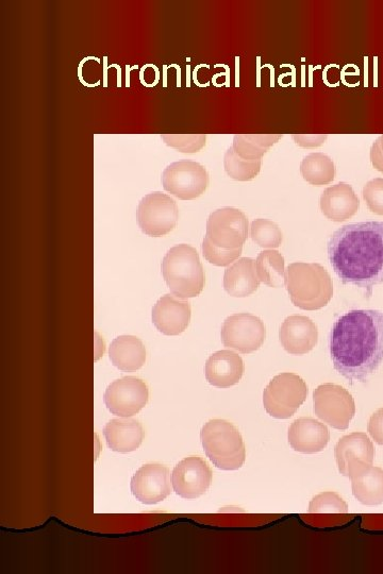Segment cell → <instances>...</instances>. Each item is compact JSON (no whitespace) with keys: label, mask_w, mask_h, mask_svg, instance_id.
<instances>
[{"label":"cell","mask_w":383,"mask_h":574,"mask_svg":"<svg viewBox=\"0 0 383 574\" xmlns=\"http://www.w3.org/2000/svg\"><path fill=\"white\" fill-rule=\"evenodd\" d=\"M333 367L346 380L364 383L383 363V312L353 310L342 315L330 335Z\"/></svg>","instance_id":"6da1fadb"},{"label":"cell","mask_w":383,"mask_h":574,"mask_svg":"<svg viewBox=\"0 0 383 574\" xmlns=\"http://www.w3.org/2000/svg\"><path fill=\"white\" fill-rule=\"evenodd\" d=\"M328 257L344 285H353L371 298L383 284V222L346 225L332 234Z\"/></svg>","instance_id":"7a4b0ae2"},{"label":"cell","mask_w":383,"mask_h":574,"mask_svg":"<svg viewBox=\"0 0 383 574\" xmlns=\"http://www.w3.org/2000/svg\"><path fill=\"white\" fill-rule=\"evenodd\" d=\"M286 286L293 305L305 311L325 308L333 296L332 279L318 263L290 264L286 272Z\"/></svg>","instance_id":"3957f363"},{"label":"cell","mask_w":383,"mask_h":574,"mask_svg":"<svg viewBox=\"0 0 383 574\" xmlns=\"http://www.w3.org/2000/svg\"><path fill=\"white\" fill-rule=\"evenodd\" d=\"M162 275L171 292L179 298H194L204 291L205 270L197 250L190 245L180 244L166 253Z\"/></svg>","instance_id":"277c9868"},{"label":"cell","mask_w":383,"mask_h":574,"mask_svg":"<svg viewBox=\"0 0 383 574\" xmlns=\"http://www.w3.org/2000/svg\"><path fill=\"white\" fill-rule=\"evenodd\" d=\"M207 457L222 470H238L246 460V450L240 431L223 419H212L201 432Z\"/></svg>","instance_id":"5b68a950"},{"label":"cell","mask_w":383,"mask_h":574,"mask_svg":"<svg viewBox=\"0 0 383 574\" xmlns=\"http://www.w3.org/2000/svg\"><path fill=\"white\" fill-rule=\"evenodd\" d=\"M308 393V385L301 377L290 373L280 374L264 390V409L274 418L288 419L302 407Z\"/></svg>","instance_id":"8992f818"},{"label":"cell","mask_w":383,"mask_h":574,"mask_svg":"<svg viewBox=\"0 0 383 574\" xmlns=\"http://www.w3.org/2000/svg\"><path fill=\"white\" fill-rule=\"evenodd\" d=\"M313 410L333 429L346 430L356 414V404L352 394L343 386L326 383L313 393Z\"/></svg>","instance_id":"52a82bcc"},{"label":"cell","mask_w":383,"mask_h":574,"mask_svg":"<svg viewBox=\"0 0 383 574\" xmlns=\"http://www.w3.org/2000/svg\"><path fill=\"white\" fill-rule=\"evenodd\" d=\"M209 181L205 166L189 160L172 163L162 174L164 190L181 200L201 197L207 191Z\"/></svg>","instance_id":"ba28073f"},{"label":"cell","mask_w":383,"mask_h":574,"mask_svg":"<svg viewBox=\"0 0 383 574\" xmlns=\"http://www.w3.org/2000/svg\"><path fill=\"white\" fill-rule=\"evenodd\" d=\"M179 218L176 201L169 195L154 192L142 198L138 208V222L142 232L161 238L172 232Z\"/></svg>","instance_id":"9c48e42d"},{"label":"cell","mask_w":383,"mask_h":574,"mask_svg":"<svg viewBox=\"0 0 383 574\" xmlns=\"http://www.w3.org/2000/svg\"><path fill=\"white\" fill-rule=\"evenodd\" d=\"M248 228L246 215L239 209L227 207L210 214L206 236L216 247L240 249L248 238Z\"/></svg>","instance_id":"30bf717a"},{"label":"cell","mask_w":383,"mask_h":574,"mask_svg":"<svg viewBox=\"0 0 383 574\" xmlns=\"http://www.w3.org/2000/svg\"><path fill=\"white\" fill-rule=\"evenodd\" d=\"M221 336L225 347L248 354L259 350L264 344L266 328L259 317L240 313L226 318Z\"/></svg>","instance_id":"8fae6325"},{"label":"cell","mask_w":383,"mask_h":574,"mask_svg":"<svg viewBox=\"0 0 383 574\" xmlns=\"http://www.w3.org/2000/svg\"><path fill=\"white\" fill-rule=\"evenodd\" d=\"M147 384L137 377H125L111 383L104 396L107 409L116 416L131 417L146 407Z\"/></svg>","instance_id":"7c38bea8"},{"label":"cell","mask_w":383,"mask_h":574,"mask_svg":"<svg viewBox=\"0 0 383 574\" xmlns=\"http://www.w3.org/2000/svg\"><path fill=\"white\" fill-rule=\"evenodd\" d=\"M172 483L175 493L183 499L193 500L208 492L212 483V470L199 457H189L174 468Z\"/></svg>","instance_id":"4fadbf2b"},{"label":"cell","mask_w":383,"mask_h":574,"mask_svg":"<svg viewBox=\"0 0 383 574\" xmlns=\"http://www.w3.org/2000/svg\"><path fill=\"white\" fill-rule=\"evenodd\" d=\"M335 457L341 475L352 478L360 470L373 465L374 444L365 433L349 434L338 442Z\"/></svg>","instance_id":"5bb4252c"},{"label":"cell","mask_w":383,"mask_h":574,"mask_svg":"<svg viewBox=\"0 0 383 574\" xmlns=\"http://www.w3.org/2000/svg\"><path fill=\"white\" fill-rule=\"evenodd\" d=\"M130 488L141 503L157 504L171 495L170 470L159 464L144 465L132 477Z\"/></svg>","instance_id":"9a60e30c"},{"label":"cell","mask_w":383,"mask_h":574,"mask_svg":"<svg viewBox=\"0 0 383 574\" xmlns=\"http://www.w3.org/2000/svg\"><path fill=\"white\" fill-rule=\"evenodd\" d=\"M279 340L283 348L293 356H304L319 342V329L307 316L293 315L282 323Z\"/></svg>","instance_id":"2e32d148"},{"label":"cell","mask_w":383,"mask_h":574,"mask_svg":"<svg viewBox=\"0 0 383 574\" xmlns=\"http://www.w3.org/2000/svg\"><path fill=\"white\" fill-rule=\"evenodd\" d=\"M192 310L188 300L164 295L153 309V323L164 335L176 336L185 332L191 322Z\"/></svg>","instance_id":"e0dca14e"},{"label":"cell","mask_w":383,"mask_h":574,"mask_svg":"<svg viewBox=\"0 0 383 574\" xmlns=\"http://www.w3.org/2000/svg\"><path fill=\"white\" fill-rule=\"evenodd\" d=\"M320 206L329 221L342 223L356 215L360 209V200L352 185L340 182L324 191Z\"/></svg>","instance_id":"ac0fdd59"},{"label":"cell","mask_w":383,"mask_h":574,"mask_svg":"<svg viewBox=\"0 0 383 574\" xmlns=\"http://www.w3.org/2000/svg\"><path fill=\"white\" fill-rule=\"evenodd\" d=\"M244 370V362L238 353L221 350L213 353L208 359L205 375L212 386L229 388L241 381Z\"/></svg>","instance_id":"d6986e66"},{"label":"cell","mask_w":383,"mask_h":574,"mask_svg":"<svg viewBox=\"0 0 383 574\" xmlns=\"http://www.w3.org/2000/svg\"><path fill=\"white\" fill-rule=\"evenodd\" d=\"M288 437L295 451L318 453L327 447L330 433L321 421L304 417L293 422Z\"/></svg>","instance_id":"ffe728a7"},{"label":"cell","mask_w":383,"mask_h":574,"mask_svg":"<svg viewBox=\"0 0 383 574\" xmlns=\"http://www.w3.org/2000/svg\"><path fill=\"white\" fill-rule=\"evenodd\" d=\"M256 261L242 258L225 270L224 289L232 297L245 298L257 292L260 286Z\"/></svg>","instance_id":"44dd1931"},{"label":"cell","mask_w":383,"mask_h":574,"mask_svg":"<svg viewBox=\"0 0 383 574\" xmlns=\"http://www.w3.org/2000/svg\"><path fill=\"white\" fill-rule=\"evenodd\" d=\"M108 447L115 452L136 451L143 443L144 431L137 419H112L104 429Z\"/></svg>","instance_id":"7402d4cb"},{"label":"cell","mask_w":383,"mask_h":574,"mask_svg":"<svg viewBox=\"0 0 383 574\" xmlns=\"http://www.w3.org/2000/svg\"><path fill=\"white\" fill-rule=\"evenodd\" d=\"M109 357L116 368L132 373L144 366L146 349L137 336L122 335L111 343Z\"/></svg>","instance_id":"603a6c76"},{"label":"cell","mask_w":383,"mask_h":574,"mask_svg":"<svg viewBox=\"0 0 383 574\" xmlns=\"http://www.w3.org/2000/svg\"><path fill=\"white\" fill-rule=\"evenodd\" d=\"M352 488L355 498L364 505H379L383 503V469L366 467L352 478Z\"/></svg>","instance_id":"cb8c5ba5"},{"label":"cell","mask_w":383,"mask_h":574,"mask_svg":"<svg viewBox=\"0 0 383 574\" xmlns=\"http://www.w3.org/2000/svg\"><path fill=\"white\" fill-rule=\"evenodd\" d=\"M285 258L275 249L264 250L256 260L257 274L262 283L270 287L286 285Z\"/></svg>","instance_id":"d4e9b609"},{"label":"cell","mask_w":383,"mask_h":574,"mask_svg":"<svg viewBox=\"0 0 383 574\" xmlns=\"http://www.w3.org/2000/svg\"><path fill=\"white\" fill-rule=\"evenodd\" d=\"M301 173L308 183L322 187L335 180L336 165L327 155L313 153L304 158Z\"/></svg>","instance_id":"484cf974"},{"label":"cell","mask_w":383,"mask_h":574,"mask_svg":"<svg viewBox=\"0 0 383 574\" xmlns=\"http://www.w3.org/2000/svg\"><path fill=\"white\" fill-rule=\"evenodd\" d=\"M262 161L248 162L241 159L233 150L232 146L227 149L224 156V167L227 175L237 181H251L261 171Z\"/></svg>","instance_id":"4316f807"},{"label":"cell","mask_w":383,"mask_h":574,"mask_svg":"<svg viewBox=\"0 0 383 574\" xmlns=\"http://www.w3.org/2000/svg\"><path fill=\"white\" fill-rule=\"evenodd\" d=\"M251 238L264 249H276L283 241V235L278 225L263 218H258L252 223Z\"/></svg>","instance_id":"83f0119b"},{"label":"cell","mask_w":383,"mask_h":574,"mask_svg":"<svg viewBox=\"0 0 383 574\" xmlns=\"http://www.w3.org/2000/svg\"><path fill=\"white\" fill-rule=\"evenodd\" d=\"M166 145L182 154H195L201 151L207 140L206 134H161Z\"/></svg>","instance_id":"f1b7e54d"},{"label":"cell","mask_w":383,"mask_h":574,"mask_svg":"<svg viewBox=\"0 0 383 574\" xmlns=\"http://www.w3.org/2000/svg\"><path fill=\"white\" fill-rule=\"evenodd\" d=\"M309 513L311 514H346L348 505L344 499L332 492L322 493L315 496L309 504Z\"/></svg>","instance_id":"f546056e"},{"label":"cell","mask_w":383,"mask_h":574,"mask_svg":"<svg viewBox=\"0 0 383 574\" xmlns=\"http://www.w3.org/2000/svg\"><path fill=\"white\" fill-rule=\"evenodd\" d=\"M243 248L240 249H222L216 247L205 236L203 243V253L205 259L215 266L225 267L239 260L242 255Z\"/></svg>","instance_id":"4dcf8cb0"},{"label":"cell","mask_w":383,"mask_h":574,"mask_svg":"<svg viewBox=\"0 0 383 574\" xmlns=\"http://www.w3.org/2000/svg\"><path fill=\"white\" fill-rule=\"evenodd\" d=\"M366 206L375 214L383 215V179L376 178L364 185L362 192Z\"/></svg>","instance_id":"1f68e13d"},{"label":"cell","mask_w":383,"mask_h":574,"mask_svg":"<svg viewBox=\"0 0 383 574\" xmlns=\"http://www.w3.org/2000/svg\"><path fill=\"white\" fill-rule=\"evenodd\" d=\"M232 148L241 159L248 162L261 161L262 157L268 153L269 150L257 147L251 141H248L244 134L235 135Z\"/></svg>","instance_id":"d6a6232c"},{"label":"cell","mask_w":383,"mask_h":574,"mask_svg":"<svg viewBox=\"0 0 383 574\" xmlns=\"http://www.w3.org/2000/svg\"><path fill=\"white\" fill-rule=\"evenodd\" d=\"M368 431L375 443L383 446V408L371 416Z\"/></svg>","instance_id":"836d02e7"},{"label":"cell","mask_w":383,"mask_h":574,"mask_svg":"<svg viewBox=\"0 0 383 574\" xmlns=\"http://www.w3.org/2000/svg\"><path fill=\"white\" fill-rule=\"evenodd\" d=\"M293 140L298 146L313 148L322 146L328 139L327 134H293Z\"/></svg>","instance_id":"e575fe53"},{"label":"cell","mask_w":383,"mask_h":574,"mask_svg":"<svg viewBox=\"0 0 383 574\" xmlns=\"http://www.w3.org/2000/svg\"><path fill=\"white\" fill-rule=\"evenodd\" d=\"M248 141H251L259 148L269 149L274 146L280 139L282 134H244Z\"/></svg>","instance_id":"d590c367"},{"label":"cell","mask_w":383,"mask_h":574,"mask_svg":"<svg viewBox=\"0 0 383 574\" xmlns=\"http://www.w3.org/2000/svg\"><path fill=\"white\" fill-rule=\"evenodd\" d=\"M370 157L376 170L383 173V134L372 145Z\"/></svg>","instance_id":"8d00e7d4"}]
</instances>
